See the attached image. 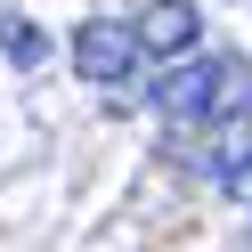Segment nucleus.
<instances>
[{"label":"nucleus","instance_id":"20e7f679","mask_svg":"<svg viewBox=\"0 0 252 252\" xmlns=\"http://www.w3.org/2000/svg\"><path fill=\"white\" fill-rule=\"evenodd\" d=\"M0 57H8V65H17V73H33V65H49V33H41L33 17H17V8H8V17H0Z\"/></svg>","mask_w":252,"mask_h":252},{"label":"nucleus","instance_id":"f03ea898","mask_svg":"<svg viewBox=\"0 0 252 252\" xmlns=\"http://www.w3.org/2000/svg\"><path fill=\"white\" fill-rule=\"evenodd\" d=\"M220 73H228V57H203V49L171 57V73L155 82V106H163L171 122H212V106H220Z\"/></svg>","mask_w":252,"mask_h":252},{"label":"nucleus","instance_id":"7ed1b4c3","mask_svg":"<svg viewBox=\"0 0 252 252\" xmlns=\"http://www.w3.org/2000/svg\"><path fill=\"white\" fill-rule=\"evenodd\" d=\"M138 41H147V57H187V49H203V17H195V0H147Z\"/></svg>","mask_w":252,"mask_h":252},{"label":"nucleus","instance_id":"39448f33","mask_svg":"<svg viewBox=\"0 0 252 252\" xmlns=\"http://www.w3.org/2000/svg\"><path fill=\"white\" fill-rule=\"evenodd\" d=\"M236 114H252V65H244V57H228V73H220V106H212V122H236Z\"/></svg>","mask_w":252,"mask_h":252},{"label":"nucleus","instance_id":"f257e3e1","mask_svg":"<svg viewBox=\"0 0 252 252\" xmlns=\"http://www.w3.org/2000/svg\"><path fill=\"white\" fill-rule=\"evenodd\" d=\"M138 57H147V41H138V25H122V17H90L82 33H73V73H82L90 90H130Z\"/></svg>","mask_w":252,"mask_h":252}]
</instances>
